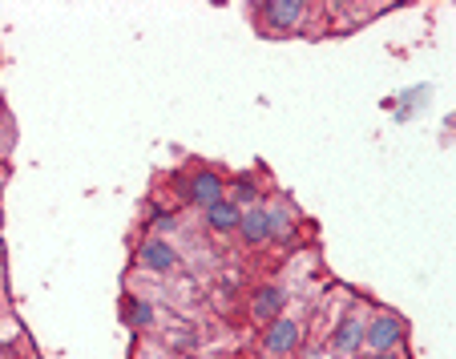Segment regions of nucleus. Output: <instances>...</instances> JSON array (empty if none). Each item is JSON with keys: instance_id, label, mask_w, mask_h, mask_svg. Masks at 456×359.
Returning a JSON list of instances; mask_svg holds the SVG:
<instances>
[{"instance_id": "obj_11", "label": "nucleus", "mask_w": 456, "mask_h": 359, "mask_svg": "<svg viewBox=\"0 0 456 359\" xmlns=\"http://www.w3.org/2000/svg\"><path fill=\"white\" fill-rule=\"evenodd\" d=\"M121 323L134 327V331H150L158 323V307L146 299V295H121Z\"/></svg>"}, {"instance_id": "obj_7", "label": "nucleus", "mask_w": 456, "mask_h": 359, "mask_svg": "<svg viewBox=\"0 0 456 359\" xmlns=\"http://www.w3.org/2000/svg\"><path fill=\"white\" fill-rule=\"evenodd\" d=\"M247 315L255 327H267L271 319L287 315V291L279 282H258L255 291L247 295Z\"/></svg>"}, {"instance_id": "obj_3", "label": "nucleus", "mask_w": 456, "mask_h": 359, "mask_svg": "<svg viewBox=\"0 0 456 359\" xmlns=\"http://www.w3.org/2000/svg\"><path fill=\"white\" fill-rule=\"evenodd\" d=\"M134 266H138L142 274H158V279H170V274H178L182 255H178V247H174L170 239L146 234V239L138 242V250H134Z\"/></svg>"}, {"instance_id": "obj_9", "label": "nucleus", "mask_w": 456, "mask_h": 359, "mask_svg": "<svg viewBox=\"0 0 456 359\" xmlns=\"http://www.w3.org/2000/svg\"><path fill=\"white\" fill-rule=\"evenodd\" d=\"M239 218H242V206H234L231 198H218L215 206H207V210H202V223H207V231L215 234V239H234Z\"/></svg>"}, {"instance_id": "obj_1", "label": "nucleus", "mask_w": 456, "mask_h": 359, "mask_svg": "<svg viewBox=\"0 0 456 359\" xmlns=\"http://www.w3.org/2000/svg\"><path fill=\"white\" fill-rule=\"evenodd\" d=\"M303 339H307V327H303V319H295V315H279V319H271V323L258 331V347L267 351L271 359L299 355Z\"/></svg>"}, {"instance_id": "obj_5", "label": "nucleus", "mask_w": 456, "mask_h": 359, "mask_svg": "<svg viewBox=\"0 0 456 359\" xmlns=\"http://www.w3.org/2000/svg\"><path fill=\"white\" fill-rule=\"evenodd\" d=\"M178 198L186 206H194V210H207V206H215L218 198H226V178L218 170H210V166H194V170L182 178Z\"/></svg>"}, {"instance_id": "obj_6", "label": "nucleus", "mask_w": 456, "mask_h": 359, "mask_svg": "<svg viewBox=\"0 0 456 359\" xmlns=\"http://www.w3.org/2000/svg\"><path fill=\"white\" fill-rule=\"evenodd\" d=\"M368 307H360V303H352V311H347L344 319H339L336 327H331V351H336L339 359H355L363 351V331H368Z\"/></svg>"}, {"instance_id": "obj_14", "label": "nucleus", "mask_w": 456, "mask_h": 359, "mask_svg": "<svg viewBox=\"0 0 456 359\" xmlns=\"http://www.w3.org/2000/svg\"><path fill=\"white\" fill-rule=\"evenodd\" d=\"M355 359H408V351H360Z\"/></svg>"}, {"instance_id": "obj_12", "label": "nucleus", "mask_w": 456, "mask_h": 359, "mask_svg": "<svg viewBox=\"0 0 456 359\" xmlns=\"http://www.w3.org/2000/svg\"><path fill=\"white\" fill-rule=\"evenodd\" d=\"M226 198H231L234 206H242V210H247V206L263 202V186H258L255 174H239V178L226 182Z\"/></svg>"}, {"instance_id": "obj_10", "label": "nucleus", "mask_w": 456, "mask_h": 359, "mask_svg": "<svg viewBox=\"0 0 456 359\" xmlns=\"http://www.w3.org/2000/svg\"><path fill=\"white\" fill-rule=\"evenodd\" d=\"M267 214H271V242L295 247V242H299V214H295L287 202H271Z\"/></svg>"}, {"instance_id": "obj_8", "label": "nucleus", "mask_w": 456, "mask_h": 359, "mask_svg": "<svg viewBox=\"0 0 456 359\" xmlns=\"http://www.w3.org/2000/svg\"><path fill=\"white\" fill-rule=\"evenodd\" d=\"M234 239H239L247 250H263V247H271V214H267V202L247 206V210H242Z\"/></svg>"}, {"instance_id": "obj_13", "label": "nucleus", "mask_w": 456, "mask_h": 359, "mask_svg": "<svg viewBox=\"0 0 456 359\" xmlns=\"http://www.w3.org/2000/svg\"><path fill=\"white\" fill-rule=\"evenodd\" d=\"M178 226H182L178 210H166V206H154V210H150V218H146V231L158 234V239H170V234H178Z\"/></svg>"}, {"instance_id": "obj_15", "label": "nucleus", "mask_w": 456, "mask_h": 359, "mask_svg": "<svg viewBox=\"0 0 456 359\" xmlns=\"http://www.w3.org/2000/svg\"><path fill=\"white\" fill-rule=\"evenodd\" d=\"M0 335H4V315H0Z\"/></svg>"}, {"instance_id": "obj_2", "label": "nucleus", "mask_w": 456, "mask_h": 359, "mask_svg": "<svg viewBox=\"0 0 456 359\" xmlns=\"http://www.w3.org/2000/svg\"><path fill=\"white\" fill-rule=\"evenodd\" d=\"M408 343V319L387 307H376L368 315V331H363V351H404Z\"/></svg>"}, {"instance_id": "obj_4", "label": "nucleus", "mask_w": 456, "mask_h": 359, "mask_svg": "<svg viewBox=\"0 0 456 359\" xmlns=\"http://www.w3.org/2000/svg\"><path fill=\"white\" fill-rule=\"evenodd\" d=\"M311 17V4L307 0H263L255 4V20L271 33H299Z\"/></svg>"}]
</instances>
